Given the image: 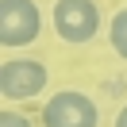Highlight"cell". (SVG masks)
<instances>
[{"label":"cell","mask_w":127,"mask_h":127,"mask_svg":"<svg viewBox=\"0 0 127 127\" xmlns=\"http://www.w3.org/2000/svg\"><path fill=\"white\" fill-rule=\"evenodd\" d=\"M42 31V12L35 0H0V46H31Z\"/></svg>","instance_id":"1"},{"label":"cell","mask_w":127,"mask_h":127,"mask_svg":"<svg viewBox=\"0 0 127 127\" xmlns=\"http://www.w3.org/2000/svg\"><path fill=\"white\" fill-rule=\"evenodd\" d=\"M50 23L73 46H85L96 31H100V8L93 0H54V12H50Z\"/></svg>","instance_id":"2"},{"label":"cell","mask_w":127,"mask_h":127,"mask_svg":"<svg viewBox=\"0 0 127 127\" xmlns=\"http://www.w3.org/2000/svg\"><path fill=\"white\" fill-rule=\"evenodd\" d=\"M100 112H96L93 96L77 93V89H62L46 100L42 108V127H96Z\"/></svg>","instance_id":"3"},{"label":"cell","mask_w":127,"mask_h":127,"mask_svg":"<svg viewBox=\"0 0 127 127\" xmlns=\"http://www.w3.org/2000/svg\"><path fill=\"white\" fill-rule=\"evenodd\" d=\"M50 69L39 58H12L0 65V96L4 100H31L46 89Z\"/></svg>","instance_id":"4"},{"label":"cell","mask_w":127,"mask_h":127,"mask_svg":"<svg viewBox=\"0 0 127 127\" xmlns=\"http://www.w3.org/2000/svg\"><path fill=\"white\" fill-rule=\"evenodd\" d=\"M108 42H112V50L127 62V8H119L116 16H112V23H108Z\"/></svg>","instance_id":"5"},{"label":"cell","mask_w":127,"mask_h":127,"mask_svg":"<svg viewBox=\"0 0 127 127\" xmlns=\"http://www.w3.org/2000/svg\"><path fill=\"white\" fill-rule=\"evenodd\" d=\"M0 127H31V119L19 116V112H12V108H4L0 112Z\"/></svg>","instance_id":"6"},{"label":"cell","mask_w":127,"mask_h":127,"mask_svg":"<svg viewBox=\"0 0 127 127\" xmlns=\"http://www.w3.org/2000/svg\"><path fill=\"white\" fill-rule=\"evenodd\" d=\"M116 127H127V104L119 108V116H116Z\"/></svg>","instance_id":"7"}]
</instances>
